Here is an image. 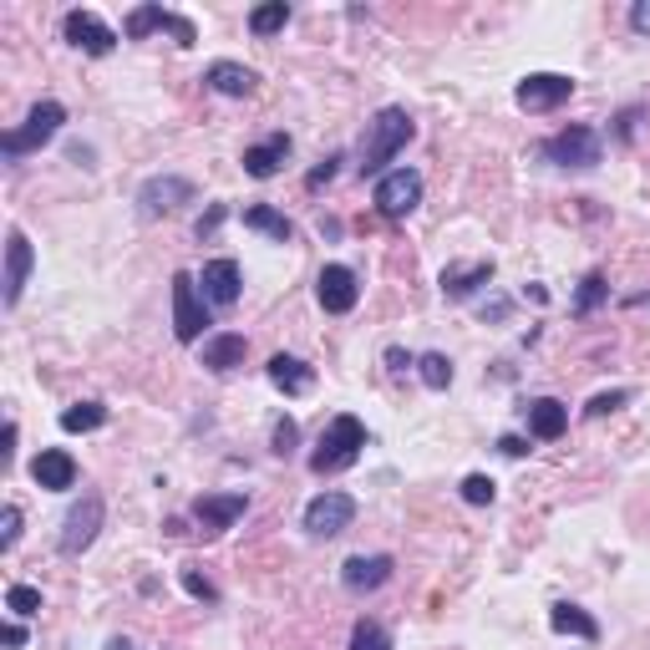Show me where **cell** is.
Listing matches in <instances>:
<instances>
[{"mask_svg":"<svg viewBox=\"0 0 650 650\" xmlns=\"http://www.w3.org/2000/svg\"><path fill=\"white\" fill-rule=\"evenodd\" d=\"M315 301H321L325 315H351L356 301H362V285H356V270L346 265H325L321 280H315Z\"/></svg>","mask_w":650,"mask_h":650,"instance_id":"8fae6325","label":"cell"},{"mask_svg":"<svg viewBox=\"0 0 650 650\" xmlns=\"http://www.w3.org/2000/svg\"><path fill=\"white\" fill-rule=\"evenodd\" d=\"M148 31H173V37H179V47H193V21L163 11V6H138V11L128 16V26H122V37H128V41L148 37Z\"/></svg>","mask_w":650,"mask_h":650,"instance_id":"4fadbf2b","label":"cell"},{"mask_svg":"<svg viewBox=\"0 0 650 650\" xmlns=\"http://www.w3.org/2000/svg\"><path fill=\"white\" fill-rule=\"evenodd\" d=\"M224 219H230V204H214V209H209V214L199 219V240H209V234H214Z\"/></svg>","mask_w":650,"mask_h":650,"instance_id":"74e56055","label":"cell"},{"mask_svg":"<svg viewBox=\"0 0 650 650\" xmlns=\"http://www.w3.org/2000/svg\"><path fill=\"white\" fill-rule=\"evenodd\" d=\"M463 498H468L473 508L494 504V498H498V483H494V478H483V473H468V478H463Z\"/></svg>","mask_w":650,"mask_h":650,"instance_id":"d6a6232c","label":"cell"},{"mask_svg":"<svg viewBox=\"0 0 650 650\" xmlns=\"http://www.w3.org/2000/svg\"><path fill=\"white\" fill-rule=\"evenodd\" d=\"M285 21H290L285 0H270V6H254V11H250V31H254V37H275V31H285Z\"/></svg>","mask_w":650,"mask_h":650,"instance_id":"f1b7e54d","label":"cell"},{"mask_svg":"<svg viewBox=\"0 0 650 650\" xmlns=\"http://www.w3.org/2000/svg\"><path fill=\"white\" fill-rule=\"evenodd\" d=\"M351 524H356V498L341 494V488H325V494H315L311 504H305V529H311L315 539H336Z\"/></svg>","mask_w":650,"mask_h":650,"instance_id":"277c9868","label":"cell"},{"mask_svg":"<svg viewBox=\"0 0 650 650\" xmlns=\"http://www.w3.org/2000/svg\"><path fill=\"white\" fill-rule=\"evenodd\" d=\"M209 325V301L199 295L193 275H173V336L179 341H199Z\"/></svg>","mask_w":650,"mask_h":650,"instance_id":"52a82bcc","label":"cell"},{"mask_svg":"<svg viewBox=\"0 0 650 650\" xmlns=\"http://www.w3.org/2000/svg\"><path fill=\"white\" fill-rule=\"evenodd\" d=\"M31 478H37L41 488H51V494H67V488H77V458L61 453V447H47V453L31 463Z\"/></svg>","mask_w":650,"mask_h":650,"instance_id":"d6986e66","label":"cell"},{"mask_svg":"<svg viewBox=\"0 0 650 650\" xmlns=\"http://www.w3.org/2000/svg\"><path fill=\"white\" fill-rule=\"evenodd\" d=\"M199 285H204V301L214 305V311H230V305H240V265L234 260H209L204 275H199Z\"/></svg>","mask_w":650,"mask_h":650,"instance_id":"9a60e30c","label":"cell"},{"mask_svg":"<svg viewBox=\"0 0 650 650\" xmlns=\"http://www.w3.org/2000/svg\"><path fill=\"white\" fill-rule=\"evenodd\" d=\"M555 169H595L600 163V153H605V143H600V133L595 128H565V133H555L549 143L539 148Z\"/></svg>","mask_w":650,"mask_h":650,"instance_id":"5b68a950","label":"cell"},{"mask_svg":"<svg viewBox=\"0 0 650 650\" xmlns=\"http://www.w3.org/2000/svg\"><path fill=\"white\" fill-rule=\"evenodd\" d=\"M265 372H270V382H275L285 397H305V392L315 386V372H311V366H305L301 356H285V351H280V356H270Z\"/></svg>","mask_w":650,"mask_h":650,"instance_id":"603a6c76","label":"cell"},{"mask_svg":"<svg viewBox=\"0 0 650 650\" xmlns=\"http://www.w3.org/2000/svg\"><path fill=\"white\" fill-rule=\"evenodd\" d=\"M61 31H67V41H72L77 51H87V57H108V51L118 47V31H112L97 11H67Z\"/></svg>","mask_w":650,"mask_h":650,"instance_id":"7c38bea8","label":"cell"},{"mask_svg":"<svg viewBox=\"0 0 650 650\" xmlns=\"http://www.w3.org/2000/svg\"><path fill=\"white\" fill-rule=\"evenodd\" d=\"M610 301V285H605V275H585L575 290V315H590L595 305Z\"/></svg>","mask_w":650,"mask_h":650,"instance_id":"f546056e","label":"cell"},{"mask_svg":"<svg viewBox=\"0 0 650 650\" xmlns=\"http://www.w3.org/2000/svg\"><path fill=\"white\" fill-rule=\"evenodd\" d=\"M362 447H366V422L341 412V417L325 422L321 443H315V453H311V473H321V478L325 473H346L351 463L362 458Z\"/></svg>","mask_w":650,"mask_h":650,"instance_id":"7a4b0ae2","label":"cell"},{"mask_svg":"<svg viewBox=\"0 0 650 650\" xmlns=\"http://www.w3.org/2000/svg\"><path fill=\"white\" fill-rule=\"evenodd\" d=\"M417 376H422V386L447 392V386H453V362H447L443 351H427V356H417Z\"/></svg>","mask_w":650,"mask_h":650,"instance_id":"83f0119b","label":"cell"},{"mask_svg":"<svg viewBox=\"0 0 650 650\" xmlns=\"http://www.w3.org/2000/svg\"><path fill=\"white\" fill-rule=\"evenodd\" d=\"M336 163H341V158H325L321 169H315V173H311V179H305V189H325V183L336 179Z\"/></svg>","mask_w":650,"mask_h":650,"instance_id":"f35d334b","label":"cell"},{"mask_svg":"<svg viewBox=\"0 0 650 650\" xmlns=\"http://www.w3.org/2000/svg\"><path fill=\"white\" fill-rule=\"evenodd\" d=\"M351 650H392V636H386L376 620H356V630H351Z\"/></svg>","mask_w":650,"mask_h":650,"instance_id":"4dcf8cb0","label":"cell"},{"mask_svg":"<svg viewBox=\"0 0 650 650\" xmlns=\"http://www.w3.org/2000/svg\"><path fill=\"white\" fill-rule=\"evenodd\" d=\"M102 518H108V504H102L97 494H82V504H72V514H67V524H61V555L77 559L82 549H92Z\"/></svg>","mask_w":650,"mask_h":650,"instance_id":"8992f818","label":"cell"},{"mask_svg":"<svg viewBox=\"0 0 650 650\" xmlns=\"http://www.w3.org/2000/svg\"><path fill=\"white\" fill-rule=\"evenodd\" d=\"M630 26H636L640 37H650V0H636V6H630Z\"/></svg>","mask_w":650,"mask_h":650,"instance_id":"ab89813d","label":"cell"},{"mask_svg":"<svg viewBox=\"0 0 650 650\" xmlns=\"http://www.w3.org/2000/svg\"><path fill=\"white\" fill-rule=\"evenodd\" d=\"M244 351H250V341H244L240 331H219V336H204L199 362H204L209 372H234V366H244Z\"/></svg>","mask_w":650,"mask_h":650,"instance_id":"ac0fdd59","label":"cell"},{"mask_svg":"<svg viewBox=\"0 0 650 650\" xmlns=\"http://www.w3.org/2000/svg\"><path fill=\"white\" fill-rule=\"evenodd\" d=\"M108 422V407L102 402H77V407L61 412V433H97Z\"/></svg>","mask_w":650,"mask_h":650,"instance_id":"4316f807","label":"cell"},{"mask_svg":"<svg viewBox=\"0 0 650 650\" xmlns=\"http://www.w3.org/2000/svg\"><path fill=\"white\" fill-rule=\"evenodd\" d=\"M630 402V392L626 386H620V392H600V397L590 402V407H585V417H605V412H620Z\"/></svg>","mask_w":650,"mask_h":650,"instance_id":"d590c367","label":"cell"},{"mask_svg":"<svg viewBox=\"0 0 650 650\" xmlns=\"http://www.w3.org/2000/svg\"><path fill=\"white\" fill-rule=\"evenodd\" d=\"M529 433L539 437V443H555V437H565V427H569V407L565 402H555V397H539V402H529Z\"/></svg>","mask_w":650,"mask_h":650,"instance_id":"cb8c5ba5","label":"cell"},{"mask_svg":"<svg viewBox=\"0 0 650 650\" xmlns=\"http://www.w3.org/2000/svg\"><path fill=\"white\" fill-rule=\"evenodd\" d=\"M204 87L219 97H250L254 87H260V77H254L250 67H240V61H214L204 72Z\"/></svg>","mask_w":650,"mask_h":650,"instance_id":"7402d4cb","label":"cell"},{"mask_svg":"<svg viewBox=\"0 0 650 650\" xmlns=\"http://www.w3.org/2000/svg\"><path fill=\"white\" fill-rule=\"evenodd\" d=\"M494 280V260H473V265H447L443 270V295L447 301H468L473 290Z\"/></svg>","mask_w":650,"mask_h":650,"instance_id":"44dd1931","label":"cell"},{"mask_svg":"<svg viewBox=\"0 0 650 650\" xmlns=\"http://www.w3.org/2000/svg\"><path fill=\"white\" fill-rule=\"evenodd\" d=\"M417 138V122L407 118V108H382L372 122H366L362 138V179H376V173L402 153V148Z\"/></svg>","mask_w":650,"mask_h":650,"instance_id":"6da1fadb","label":"cell"},{"mask_svg":"<svg viewBox=\"0 0 650 650\" xmlns=\"http://www.w3.org/2000/svg\"><path fill=\"white\" fill-rule=\"evenodd\" d=\"M108 650H133V640H128V636H112V640H108Z\"/></svg>","mask_w":650,"mask_h":650,"instance_id":"ee69618b","label":"cell"},{"mask_svg":"<svg viewBox=\"0 0 650 650\" xmlns=\"http://www.w3.org/2000/svg\"><path fill=\"white\" fill-rule=\"evenodd\" d=\"M392 569H397L392 555H356V559H346V569H341V585H346L351 595H372L392 579Z\"/></svg>","mask_w":650,"mask_h":650,"instance_id":"2e32d148","label":"cell"},{"mask_svg":"<svg viewBox=\"0 0 650 650\" xmlns=\"http://www.w3.org/2000/svg\"><path fill=\"white\" fill-rule=\"evenodd\" d=\"M422 204V173L417 169H392L376 179V209L386 219H407Z\"/></svg>","mask_w":650,"mask_h":650,"instance_id":"9c48e42d","label":"cell"},{"mask_svg":"<svg viewBox=\"0 0 650 650\" xmlns=\"http://www.w3.org/2000/svg\"><path fill=\"white\" fill-rule=\"evenodd\" d=\"M386 366H392V372H407V366H417V356H407L402 346H392L386 351Z\"/></svg>","mask_w":650,"mask_h":650,"instance_id":"b9f144b4","label":"cell"},{"mask_svg":"<svg viewBox=\"0 0 650 650\" xmlns=\"http://www.w3.org/2000/svg\"><path fill=\"white\" fill-rule=\"evenodd\" d=\"M61 122H67V108H61V102H37V108L26 112L21 128H11V133L0 138V148H6V158L37 153V148H47L51 138L61 133Z\"/></svg>","mask_w":650,"mask_h":650,"instance_id":"3957f363","label":"cell"},{"mask_svg":"<svg viewBox=\"0 0 650 650\" xmlns=\"http://www.w3.org/2000/svg\"><path fill=\"white\" fill-rule=\"evenodd\" d=\"M16 539H21V508L11 504L6 514H0V555H11Z\"/></svg>","mask_w":650,"mask_h":650,"instance_id":"e575fe53","label":"cell"},{"mask_svg":"<svg viewBox=\"0 0 650 650\" xmlns=\"http://www.w3.org/2000/svg\"><path fill=\"white\" fill-rule=\"evenodd\" d=\"M183 590H189L193 600H219V590L209 585L204 575H199V569H183Z\"/></svg>","mask_w":650,"mask_h":650,"instance_id":"8d00e7d4","label":"cell"},{"mask_svg":"<svg viewBox=\"0 0 650 650\" xmlns=\"http://www.w3.org/2000/svg\"><path fill=\"white\" fill-rule=\"evenodd\" d=\"M285 158H290V133H270L265 143L244 148V173L250 179H275L285 169Z\"/></svg>","mask_w":650,"mask_h":650,"instance_id":"ffe728a7","label":"cell"},{"mask_svg":"<svg viewBox=\"0 0 650 650\" xmlns=\"http://www.w3.org/2000/svg\"><path fill=\"white\" fill-rule=\"evenodd\" d=\"M244 230H260V234H270V240H280V244H290V240H295V224H290L285 214H275L270 204L244 209Z\"/></svg>","mask_w":650,"mask_h":650,"instance_id":"484cf974","label":"cell"},{"mask_svg":"<svg viewBox=\"0 0 650 650\" xmlns=\"http://www.w3.org/2000/svg\"><path fill=\"white\" fill-rule=\"evenodd\" d=\"M270 443H275V458H290V453H295V443H301V427H295L290 417H280V422H275V437H270Z\"/></svg>","mask_w":650,"mask_h":650,"instance_id":"836d02e7","label":"cell"},{"mask_svg":"<svg viewBox=\"0 0 650 650\" xmlns=\"http://www.w3.org/2000/svg\"><path fill=\"white\" fill-rule=\"evenodd\" d=\"M244 508H250V494H204V498H193V518H199L209 534L234 529V524L244 518Z\"/></svg>","mask_w":650,"mask_h":650,"instance_id":"5bb4252c","label":"cell"},{"mask_svg":"<svg viewBox=\"0 0 650 650\" xmlns=\"http://www.w3.org/2000/svg\"><path fill=\"white\" fill-rule=\"evenodd\" d=\"M569 97H575V77H559V72H529L524 82H518L514 102L524 112H555L565 108Z\"/></svg>","mask_w":650,"mask_h":650,"instance_id":"ba28073f","label":"cell"},{"mask_svg":"<svg viewBox=\"0 0 650 650\" xmlns=\"http://www.w3.org/2000/svg\"><path fill=\"white\" fill-rule=\"evenodd\" d=\"M549 626L559 630V636H579V640H600V620L595 615H585L579 605L559 600L555 610H549Z\"/></svg>","mask_w":650,"mask_h":650,"instance_id":"d4e9b609","label":"cell"},{"mask_svg":"<svg viewBox=\"0 0 650 650\" xmlns=\"http://www.w3.org/2000/svg\"><path fill=\"white\" fill-rule=\"evenodd\" d=\"M183 204H193V183L179 179V173H163V179H148L138 189V209L148 219H163V214H179Z\"/></svg>","mask_w":650,"mask_h":650,"instance_id":"30bf717a","label":"cell"},{"mask_svg":"<svg viewBox=\"0 0 650 650\" xmlns=\"http://www.w3.org/2000/svg\"><path fill=\"white\" fill-rule=\"evenodd\" d=\"M6 610L11 615H37L41 610V590H31V585H11V590H6Z\"/></svg>","mask_w":650,"mask_h":650,"instance_id":"1f68e13d","label":"cell"},{"mask_svg":"<svg viewBox=\"0 0 650 650\" xmlns=\"http://www.w3.org/2000/svg\"><path fill=\"white\" fill-rule=\"evenodd\" d=\"M498 453H504V458H524L529 443H524V437H498Z\"/></svg>","mask_w":650,"mask_h":650,"instance_id":"60d3db41","label":"cell"},{"mask_svg":"<svg viewBox=\"0 0 650 650\" xmlns=\"http://www.w3.org/2000/svg\"><path fill=\"white\" fill-rule=\"evenodd\" d=\"M6 646H26V630L21 626H6Z\"/></svg>","mask_w":650,"mask_h":650,"instance_id":"7bdbcfd3","label":"cell"},{"mask_svg":"<svg viewBox=\"0 0 650 650\" xmlns=\"http://www.w3.org/2000/svg\"><path fill=\"white\" fill-rule=\"evenodd\" d=\"M31 265H37V254H31V240L21 230L6 234V305H21V290L31 280Z\"/></svg>","mask_w":650,"mask_h":650,"instance_id":"e0dca14e","label":"cell"}]
</instances>
